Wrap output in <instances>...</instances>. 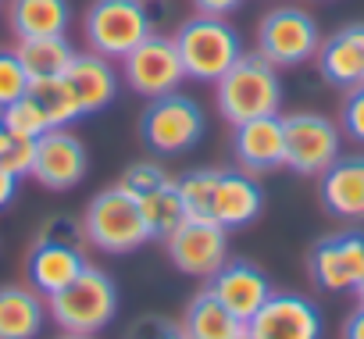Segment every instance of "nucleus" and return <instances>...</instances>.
<instances>
[{"label": "nucleus", "instance_id": "obj_1", "mask_svg": "<svg viewBox=\"0 0 364 339\" xmlns=\"http://www.w3.org/2000/svg\"><path fill=\"white\" fill-rule=\"evenodd\" d=\"M215 104H218V114L229 125L264 118V114H279V107H282L279 68L264 54L243 50V58L215 82Z\"/></svg>", "mask_w": 364, "mask_h": 339}, {"label": "nucleus", "instance_id": "obj_2", "mask_svg": "<svg viewBox=\"0 0 364 339\" xmlns=\"http://www.w3.org/2000/svg\"><path fill=\"white\" fill-rule=\"evenodd\" d=\"M171 40H175V50L182 58V68H186V79L211 82V86L243 58L240 33L218 15L186 18L171 33Z\"/></svg>", "mask_w": 364, "mask_h": 339}, {"label": "nucleus", "instance_id": "obj_3", "mask_svg": "<svg viewBox=\"0 0 364 339\" xmlns=\"http://www.w3.org/2000/svg\"><path fill=\"white\" fill-rule=\"evenodd\" d=\"M86 229L72 218H50L33 247H29V261H26V271H29V282L36 293L43 296H54L58 289H65L82 268H86Z\"/></svg>", "mask_w": 364, "mask_h": 339}, {"label": "nucleus", "instance_id": "obj_4", "mask_svg": "<svg viewBox=\"0 0 364 339\" xmlns=\"http://www.w3.org/2000/svg\"><path fill=\"white\" fill-rule=\"evenodd\" d=\"M47 311L65 332L97 335L118 314V286H114V279L104 268L86 264L65 289H58L50 296Z\"/></svg>", "mask_w": 364, "mask_h": 339}, {"label": "nucleus", "instance_id": "obj_5", "mask_svg": "<svg viewBox=\"0 0 364 339\" xmlns=\"http://www.w3.org/2000/svg\"><path fill=\"white\" fill-rule=\"evenodd\" d=\"M82 229H86V240L104 254H132V250H139L143 243L154 240L139 200L122 183L100 190L90 200Z\"/></svg>", "mask_w": 364, "mask_h": 339}, {"label": "nucleus", "instance_id": "obj_6", "mask_svg": "<svg viewBox=\"0 0 364 339\" xmlns=\"http://www.w3.org/2000/svg\"><path fill=\"white\" fill-rule=\"evenodd\" d=\"M82 29L90 50L107 61H122L154 33V15L143 0H93Z\"/></svg>", "mask_w": 364, "mask_h": 339}, {"label": "nucleus", "instance_id": "obj_7", "mask_svg": "<svg viewBox=\"0 0 364 339\" xmlns=\"http://www.w3.org/2000/svg\"><path fill=\"white\" fill-rule=\"evenodd\" d=\"M204 107L186 93H161L139 114V136L154 154H182L204 139Z\"/></svg>", "mask_w": 364, "mask_h": 339}, {"label": "nucleus", "instance_id": "obj_8", "mask_svg": "<svg viewBox=\"0 0 364 339\" xmlns=\"http://www.w3.org/2000/svg\"><path fill=\"white\" fill-rule=\"evenodd\" d=\"M321 47V29L304 8H275L257 26V54L275 68H296Z\"/></svg>", "mask_w": 364, "mask_h": 339}, {"label": "nucleus", "instance_id": "obj_9", "mask_svg": "<svg viewBox=\"0 0 364 339\" xmlns=\"http://www.w3.org/2000/svg\"><path fill=\"white\" fill-rule=\"evenodd\" d=\"M286 129V168L296 176H321L339 157L343 129L314 111H296L282 118Z\"/></svg>", "mask_w": 364, "mask_h": 339}, {"label": "nucleus", "instance_id": "obj_10", "mask_svg": "<svg viewBox=\"0 0 364 339\" xmlns=\"http://www.w3.org/2000/svg\"><path fill=\"white\" fill-rule=\"evenodd\" d=\"M122 186L139 200L154 240H164L182 218H186V208H182V197H178V179H171L154 161L129 164L125 176H122Z\"/></svg>", "mask_w": 364, "mask_h": 339}, {"label": "nucleus", "instance_id": "obj_11", "mask_svg": "<svg viewBox=\"0 0 364 339\" xmlns=\"http://www.w3.org/2000/svg\"><path fill=\"white\" fill-rule=\"evenodd\" d=\"M168 257L182 275L211 279L229 261V229L211 218H182L168 236Z\"/></svg>", "mask_w": 364, "mask_h": 339}, {"label": "nucleus", "instance_id": "obj_12", "mask_svg": "<svg viewBox=\"0 0 364 339\" xmlns=\"http://www.w3.org/2000/svg\"><path fill=\"white\" fill-rule=\"evenodd\" d=\"M122 75L125 86L136 90L139 97H161L182 86L186 79V68H182V58L175 50V40L164 33H150L139 47H132L122 58Z\"/></svg>", "mask_w": 364, "mask_h": 339}, {"label": "nucleus", "instance_id": "obj_13", "mask_svg": "<svg viewBox=\"0 0 364 339\" xmlns=\"http://www.w3.org/2000/svg\"><path fill=\"white\" fill-rule=\"evenodd\" d=\"M90 154L82 139L68 129H47L36 139V157H33V179L54 193L75 190L86 179Z\"/></svg>", "mask_w": 364, "mask_h": 339}, {"label": "nucleus", "instance_id": "obj_14", "mask_svg": "<svg viewBox=\"0 0 364 339\" xmlns=\"http://www.w3.org/2000/svg\"><path fill=\"white\" fill-rule=\"evenodd\" d=\"M307 271H311L314 286H321L328 293L353 289L357 279L364 275V232L353 229V232L321 236L307 254Z\"/></svg>", "mask_w": 364, "mask_h": 339}, {"label": "nucleus", "instance_id": "obj_15", "mask_svg": "<svg viewBox=\"0 0 364 339\" xmlns=\"http://www.w3.org/2000/svg\"><path fill=\"white\" fill-rule=\"evenodd\" d=\"M247 332L254 339H321V311L300 293H272Z\"/></svg>", "mask_w": 364, "mask_h": 339}, {"label": "nucleus", "instance_id": "obj_16", "mask_svg": "<svg viewBox=\"0 0 364 339\" xmlns=\"http://www.w3.org/2000/svg\"><path fill=\"white\" fill-rule=\"evenodd\" d=\"M232 154L243 172L268 176L275 168H286V129L282 114H264L232 125Z\"/></svg>", "mask_w": 364, "mask_h": 339}, {"label": "nucleus", "instance_id": "obj_17", "mask_svg": "<svg viewBox=\"0 0 364 339\" xmlns=\"http://www.w3.org/2000/svg\"><path fill=\"white\" fill-rule=\"evenodd\" d=\"M208 289H211L240 321H250V318L268 303V296L275 293V289H272V279H268L257 264H250V261H225V264L208 279Z\"/></svg>", "mask_w": 364, "mask_h": 339}, {"label": "nucleus", "instance_id": "obj_18", "mask_svg": "<svg viewBox=\"0 0 364 339\" xmlns=\"http://www.w3.org/2000/svg\"><path fill=\"white\" fill-rule=\"evenodd\" d=\"M318 179L321 204L332 218L364 222V154H339Z\"/></svg>", "mask_w": 364, "mask_h": 339}, {"label": "nucleus", "instance_id": "obj_19", "mask_svg": "<svg viewBox=\"0 0 364 339\" xmlns=\"http://www.w3.org/2000/svg\"><path fill=\"white\" fill-rule=\"evenodd\" d=\"M261 208H264V193L257 179H250V172H225V168H218L215 197H211V222L232 232V229L257 222Z\"/></svg>", "mask_w": 364, "mask_h": 339}, {"label": "nucleus", "instance_id": "obj_20", "mask_svg": "<svg viewBox=\"0 0 364 339\" xmlns=\"http://www.w3.org/2000/svg\"><path fill=\"white\" fill-rule=\"evenodd\" d=\"M314 61L325 82L339 90L364 86V26H343L339 33L321 40Z\"/></svg>", "mask_w": 364, "mask_h": 339}, {"label": "nucleus", "instance_id": "obj_21", "mask_svg": "<svg viewBox=\"0 0 364 339\" xmlns=\"http://www.w3.org/2000/svg\"><path fill=\"white\" fill-rule=\"evenodd\" d=\"M65 82L72 86L82 118L86 114H100L118 93V75H114L111 61L100 58L97 50H86V54L75 50L72 65L65 68Z\"/></svg>", "mask_w": 364, "mask_h": 339}, {"label": "nucleus", "instance_id": "obj_22", "mask_svg": "<svg viewBox=\"0 0 364 339\" xmlns=\"http://www.w3.org/2000/svg\"><path fill=\"white\" fill-rule=\"evenodd\" d=\"M50 311L43 293L26 286H0V339H36Z\"/></svg>", "mask_w": 364, "mask_h": 339}, {"label": "nucleus", "instance_id": "obj_23", "mask_svg": "<svg viewBox=\"0 0 364 339\" xmlns=\"http://www.w3.org/2000/svg\"><path fill=\"white\" fill-rule=\"evenodd\" d=\"M68 22H72L68 0H11L8 4V26L18 40L65 36Z\"/></svg>", "mask_w": 364, "mask_h": 339}, {"label": "nucleus", "instance_id": "obj_24", "mask_svg": "<svg viewBox=\"0 0 364 339\" xmlns=\"http://www.w3.org/2000/svg\"><path fill=\"white\" fill-rule=\"evenodd\" d=\"M247 328V321H240L211 289H200L182 314V335L186 339H232Z\"/></svg>", "mask_w": 364, "mask_h": 339}, {"label": "nucleus", "instance_id": "obj_25", "mask_svg": "<svg viewBox=\"0 0 364 339\" xmlns=\"http://www.w3.org/2000/svg\"><path fill=\"white\" fill-rule=\"evenodd\" d=\"M18 61L33 79H58L65 75V68L75 58V47L68 43V36H36V40H18Z\"/></svg>", "mask_w": 364, "mask_h": 339}, {"label": "nucleus", "instance_id": "obj_26", "mask_svg": "<svg viewBox=\"0 0 364 339\" xmlns=\"http://www.w3.org/2000/svg\"><path fill=\"white\" fill-rule=\"evenodd\" d=\"M29 97L40 104V111L47 114L50 129H68L75 118H82L79 100H75L72 86L65 82V75H58V79H33L29 82Z\"/></svg>", "mask_w": 364, "mask_h": 339}, {"label": "nucleus", "instance_id": "obj_27", "mask_svg": "<svg viewBox=\"0 0 364 339\" xmlns=\"http://www.w3.org/2000/svg\"><path fill=\"white\" fill-rule=\"evenodd\" d=\"M218 168H197V172L178 179V197L186 208V218H211V197H215Z\"/></svg>", "mask_w": 364, "mask_h": 339}, {"label": "nucleus", "instance_id": "obj_28", "mask_svg": "<svg viewBox=\"0 0 364 339\" xmlns=\"http://www.w3.org/2000/svg\"><path fill=\"white\" fill-rule=\"evenodd\" d=\"M0 125L11 129V132H18V136H29V139H40V136L50 129L47 114L40 111V104H36L29 93H26V97H18L11 107L0 111Z\"/></svg>", "mask_w": 364, "mask_h": 339}, {"label": "nucleus", "instance_id": "obj_29", "mask_svg": "<svg viewBox=\"0 0 364 339\" xmlns=\"http://www.w3.org/2000/svg\"><path fill=\"white\" fill-rule=\"evenodd\" d=\"M33 157H36V139L18 136V132L0 125V164H4L11 176H18V179L33 176Z\"/></svg>", "mask_w": 364, "mask_h": 339}, {"label": "nucleus", "instance_id": "obj_30", "mask_svg": "<svg viewBox=\"0 0 364 339\" xmlns=\"http://www.w3.org/2000/svg\"><path fill=\"white\" fill-rule=\"evenodd\" d=\"M26 93H29V72L18 61V50H4V47H0V111L11 107Z\"/></svg>", "mask_w": 364, "mask_h": 339}, {"label": "nucleus", "instance_id": "obj_31", "mask_svg": "<svg viewBox=\"0 0 364 339\" xmlns=\"http://www.w3.org/2000/svg\"><path fill=\"white\" fill-rule=\"evenodd\" d=\"M125 339H186L182 335V325H175L171 318H161V314H143L129 325Z\"/></svg>", "mask_w": 364, "mask_h": 339}, {"label": "nucleus", "instance_id": "obj_32", "mask_svg": "<svg viewBox=\"0 0 364 339\" xmlns=\"http://www.w3.org/2000/svg\"><path fill=\"white\" fill-rule=\"evenodd\" d=\"M343 132L353 143H364V86L346 90V100H343Z\"/></svg>", "mask_w": 364, "mask_h": 339}, {"label": "nucleus", "instance_id": "obj_33", "mask_svg": "<svg viewBox=\"0 0 364 339\" xmlns=\"http://www.w3.org/2000/svg\"><path fill=\"white\" fill-rule=\"evenodd\" d=\"M193 8H197V15H218V18H225L236 8H243V0H193Z\"/></svg>", "mask_w": 364, "mask_h": 339}, {"label": "nucleus", "instance_id": "obj_34", "mask_svg": "<svg viewBox=\"0 0 364 339\" xmlns=\"http://www.w3.org/2000/svg\"><path fill=\"white\" fill-rule=\"evenodd\" d=\"M18 176H11L8 172V168L4 164H0V211H4V208H11V200L18 197Z\"/></svg>", "mask_w": 364, "mask_h": 339}, {"label": "nucleus", "instance_id": "obj_35", "mask_svg": "<svg viewBox=\"0 0 364 339\" xmlns=\"http://www.w3.org/2000/svg\"><path fill=\"white\" fill-rule=\"evenodd\" d=\"M343 339H364V303H357V311L346 318V325H343Z\"/></svg>", "mask_w": 364, "mask_h": 339}, {"label": "nucleus", "instance_id": "obj_36", "mask_svg": "<svg viewBox=\"0 0 364 339\" xmlns=\"http://www.w3.org/2000/svg\"><path fill=\"white\" fill-rule=\"evenodd\" d=\"M353 293H357V303H364V275L357 279V286H353Z\"/></svg>", "mask_w": 364, "mask_h": 339}, {"label": "nucleus", "instance_id": "obj_37", "mask_svg": "<svg viewBox=\"0 0 364 339\" xmlns=\"http://www.w3.org/2000/svg\"><path fill=\"white\" fill-rule=\"evenodd\" d=\"M58 339H93V335H82V332H65V335H58Z\"/></svg>", "mask_w": 364, "mask_h": 339}, {"label": "nucleus", "instance_id": "obj_38", "mask_svg": "<svg viewBox=\"0 0 364 339\" xmlns=\"http://www.w3.org/2000/svg\"><path fill=\"white\" fill-rule=\"evenodd\" d=\"M232 339H254V335H250V332L243 328V332H240V335H232Z\"/></svg>", "mask_w": 364, "mask_h": 339}]
</instances>
